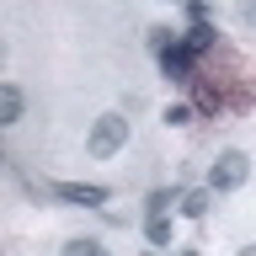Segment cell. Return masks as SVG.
Segmentation results:
<instances>
[{"label":"cell","instance_id":"obj_1","mask_svg":"<svg viewBox=\"0 0 256 256\" xmlns=\"http://www.w3.org/2000/svg\"><path fill=\"white\" fill-rule=\"evenodd\" d=\"M123 144H128V118H123V112H102V118L91 123V139H86V150H91L96 160H112Z\"/></svg>","mask_w":256,"mask_h":256},{"label":"cell","instance_id":"obj_2","mask_svg":"<svg viewBox=\"0 0 256 256\" xmlns=\"http://www.w3.org/2000/svg\"><path fill=\"white\" fill-rule=\"evenodd\" d=\"M246 176H251V155L246 150H219L214 171H208V192H235V187H246Z\"/></svg>","mask_w":256,"mask_h":256},{"label":"cell","instance_id":"obj_3","mask_svg":"<svg viewBox=\"0 0 256 256\" xmlns=\"http://www.w3.org/2000/svg\"><path fill=\"white\" fill-rule=\"evenodd\" d=\"M59 198L80 208H107V187H86V182H59Z\"/></svg>","mask_w":256,"mask_h":256},{"label":"cell","instance_id":"obj_4","mask_svg":"<svg viewBox=\"0 0 256 256\" xmlns=\"http://www.w3.org/2000/svg\"><path fill=\"white\" fill-rule=\"evenodd\" d=\"M208 203H214V192H208V187H192V192H182V203H176V208H182L187 219H203Z\"/></svg>","mask_w":256,"mask_h":256},{"label":"cell","instance_id":"obj_5","mask_svg":"<svg viewBox=\"0 0 256 256\" xmlns=\"http://www.w3.org/2000/svg\"><path fill=\"white\" fill-rule=\"evenodd\" d=\"M22 118V86H0V123L11 128Z\"/></svg>","mask_w":256,"mask_h":256},{"label":"cell","instance_id":"obj_6","mask_svg":"<svg viewBox=\"0 0 256 256\" xmlns=\"http://www.w3.org/2000/svg\"><path fill=\"white\" fill-rule=\"evenodd\" d=\"M144 240H150V246H171V219H166V214L144 219Z\"/></svg>","mask_w":256,"mask_h":256},{"label":"cell","instance_id":"obj_7","mask_svg":"<svg viewBox=\"0 0 256 256\" xmlns=\"http://www.w3.org/2000/svg\"><path fill=\"white\" fill-rule=\"evenodd\" d=\"M64 256H107V251H102V240L75 235V240H64Z\"/></svg>","mask_w":256,"mask_h":256},{"label":"cell","instance_id":"obj_8","mask_svg":"<svg viewBox=\"0 0 256 256\" xmlns=\"http://www.w3.org/2000/svg\"><path fill=\"white\" fill-rule=\"evenodd\" d=\"M171 203H182V198H176L171 187H155V192H150V203H144V208H150V219H155V214H166V208H171Z\"/></svg>","mask_w":256,"mask_h":256},{"label":"cell","instance_id":"obj_9","mask_svg":"<svg viewBox=\"0 0 256 256\" xmlns=\"http://www.w3.org/2000/svg\"><path fill=\"white\" fill-rule=\"evenodd\" d=\"M214 43H219V32H214V27H192V38H187V48H192V54H208Z\"/></svg>","mask_w":256,"mask_h":256},{"label":"cell","instance_id":"obj_10","mask_svg":"<svg viewBox=\"0 0 256 256\" xmlns=\"http://www.w3.org/2000/svg\"><path fill=\"white\" fill-rule=\"evenodd\" d=\"M166 123H192V112L182 107V102H171V107H166Z\"/></svg>","mask_w":256,"mask_h":256},{"label":"cell","instance_id":"obj_11","mask_svg":"<svg viewBox=\"0 0 256 256\" xmlns=\"http://www.w3.org/2000/svg\"><path fill=\"white\" fill-rule=\"evenodd\" d=\"M176 256H203V251H198V246H182V251H176Z\"/></svg>","mask_w":256,"mask_h":256},{"label":"cell","instance_id":"obj_12","mask_svg":"<svg viewBox=\"0 0 256 256\" xmlns=\"http://www.w3.org/2000/svg\"><path fill=\"white\" fill-rule=\"evenodd\" d=\"M235 256H256V246H240V251H235Z\"/></svg>","mask_w":256,"mask_h":256}]
</instances>
